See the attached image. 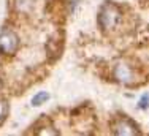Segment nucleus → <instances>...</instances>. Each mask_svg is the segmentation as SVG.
<instances>
[{
    "label": "nucleus",
    "mask_w": 149,
    "mask_h": 136,
    "mask_svg": "<svg viewBox=\"0 0 149 136\" xmlns=\"http://www.w3.org/2000/svg\"><path fill=\"white\" fill-rule=\"evenodd\" d=\"M120 19V10L114 3H105L98 11V26L102 30H111Z\"/></svg>",
    "instance_id": "1"
},
{
    "label": "nucleus",
    "mask_w": 149,
    "mask_h": 136,
    "mask_svg": "<svg viewBox=\"0 0 149 136\" xmlns=\"http://www.w3.org/2000/svg\"><path fill=\"white\" fill-rule=\"evenodd\" d=\"M19 48V38L13 30H3L0 33V52L6 56L15 54Z\"/></svg>",
    "instance_id": "2"
},
{
    "label": "nucleus",
    "mask_w": 149,
    "mask_h": 136,
    "mask_svg": "<svg viewBox=\"0 0 149 136\" xmlns=\"http://www.w3.org/2000/svg\"><path fill=\"white\" fill-rule=\"evenodd\" d=\"M114 78H116V81H119L120 84H125V85H130V84H133L135 82V71H133V68L129 65V63H125V62H119V63H116V67H114Z\"/></svg>",
    "instance_id": "3"
},
{
    "label": "nucleus",
    "mask_w": 149,
    "mask_h": 136,
    "mask_svg": "<svg viewBox=\"0 0 149 136\" xmlns=\"http://www.w3.org/2000/svg\"><path fill=\"white\" fill-rule=\"evenodd\" d=\"M113 133L120 135V136H132L138 135V127L135 125L130 119H119L118 122L113 125Z\"/></svg>",
    "instance_id": "4"
},
{
    "label": "nucleus",
    "mask_w": 149,
    "mask_h": 136,
    "mask_svg": "<svg viewBox=\"0 0 149 136\" xmlns=\"http://www.w3.org/2000/svg\"><path fill=\"white\" fill-rule=\"evenodd\" d=\"M32 6H33L32 0H16V8L21 13H29L32 10Z\"/></svg>",
    "instance_id": "5"
},
{
    "label": "nucleus",
    "mask_w": 149,
    "mask_h": 136,
    "mask_svg": "<svg viewBox=\"0 0 149 136\" xmlns=\"http://www.w3.org/2000/svg\"><path fill=\"white\" fill-rule=\"evenodd\" d=\"M48 100H49V94H48V92H38V94L32 98V105H33V106H41L45 101H48Z\"/></svg>",
    "instance_id": "6"
},
{
    "label": "nucleus",
    "mask_w": 149,
    "mask_h": 136,
    "mask_svg": "<svg viewBox=\"0 0 149 136\" xmlns=\"http://www.w3.org/2000/svg\"><path fill=\"white\" fill-rule=\"evenodd\" d=\"M6 116H8V103L5 100H0V124L6 119Z\"/></svg>",
    "instance_id": "7"
},
{
    "label": "nucleus",
    "mask_w": 149,
    "mask_h": 136,
    "mask_svg": "<svg viewBox=\"0 0 149 136\" xmlns=\"http://www.w3.org/2000/svg\"><path fill=\"white\" fill-rule=\"evenodd\" d=\"M140 108L141 109L148 108V95H143V98H141V101H140Z\"/></svg>",
    "instance_id": "8"
}]
</instances>
